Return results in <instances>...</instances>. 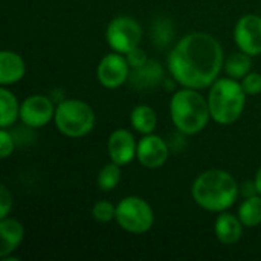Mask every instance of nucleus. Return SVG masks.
Masks as SVG:
<instances>
[{
    "label": "nucleus",
    "instance_id": "nucleus-1",
    "mask_svg": "<svg viewBox=\"0 0 261 261\" xmlns=\"http://www.w3.org/2000/svg\"><path fill=\"white\" fill-rule=\"evenodd\" d=\"M167 64L171 76L182 87L200 90L219 80L225 57L217 38L205 32H193L176 43Z\"/></svg>",
    "mask_w": 261,
    "mask_h": 261
},
{
    "label": "nucleus",
    "instance_id": "nucleus-2",
    "mask_svg": "<svg viewBox=\"0 0 261 261\" xmlns=\"http://www.w3.org/2000/svg\"><path fill=\"white\" fill-rule=\"evenodd\" d=\"M191 194L200 208L210 213H223L236 203L240 194V187L231 173L223 170H208L197 176Z\"/></svg>",
    "mask_w": 261,
    "mask_h": 261
},
{
    "label": "nucleus",
    "instance_id": "nucleus-3",
    "mask_svg": "<svg viewBox=\"0 0 261 261\" xmlns=\"http://www.w3.org/2000/svg\"><path fill=\"white\" fill-rule=\"evenodd\" d=\"M170 115L174 127L184 135L200 133L211 119L208 101L197 89L184 87L170 101Z\"/></svg>",
    "mask_w": 261,
    "mask_h": 261
},
{
    "label": "nucleus",
    "instance_id": "nucleus-4",
    "mask_svg": "<svg viewBox=\"0 0 261 261\" xmlns=\"http://www.w3.org/2000/svg\"><path fill=\"white\" fill-rule=\"evenodd\" d=\"M208 104L211 119H214L217 124L228 125L242 116L246 106V92L239 80L231 76L219 78L211 86Z\"/></svg>",
    "mask_w": 261,
    "mask_h": 261
},
{
    "label": "nucleus",
    "instance_id": "nucleus-5",
    "mask_svg": "<svg viewBox=\"0 0 261 261\" xmlns=\"http://www.w3.org/2000/svg\"><path fill=\"white\" fill-rule=\"evenodd\" d=\"M55 125L67 138H83L95 127L93 109L81 99H63L55 109Z\"/></svg>",
    "mask_w": 261,
    "mask_h": 261
},
{
    "label": "nucleus",
    "instance_id": "nucleus-6",
    "mask_svg": "<svg viewBox=\"0 0 261 261\" xmlns=\"http://www.w3.org/2000/svg\"><path fill=\"white\" fill-rule=\"evenodd\" d=\"M115 220L130 234H145L154 223V213L145 199L128 196L116 205Z\"/></svg>",
    "mask_w": 261,
    "mask_h": 261
},
{
    "label": "nucleus",
    "instance_id": "nucleus-7",
    "mask_svg": "<svg viewBox=\"0 0 261 261\" xmlns=\"http://www.w3.org/2000/svg\"><path fill=\"white\" fill-rule=\"evenodd\" d=\"M107 44L119 54H128L139 46L142 40V26L128 15L115 17L106 29Z\"/></svg>",
    "mask_w": 261,
    "mask_h": 261
},
{
    "label": "nucleus",
    "instance_id": "nucleus-8",
    "mask_svg": "<svg viewBox=\"0 0 261 261\" xmlns=\"http://www.w3.org/2000/svg\"><path fill=\"white\" fill-rule=\"evenodd\" d=\"M130 64L127 61V57L119 52L107 54L101 58L98 67H96V76L102 87L106 89H118L124 83L128 81L130 76Z\"/></svg>",
    "mask_w": 261,
    "mask_h": 261
},
{
    "label": "nucleus",
    "instance_id": "nucleus-9",
    "mask_svg": "<svg viewBox=\"0 0 261 261\" xmlns=\"http://www.w3.org/2000/svg\"><path fill=\"white\" fill-rule=\"evenodd\" d=\"M234 40L242 52L251 57L261 55V15L246 14L240 17L234 29Z\"/></svg>",
    "mask_w": 261,
    "mask_h": 261
},
{
    "label": "nucleus",
    "instance_id": "nucleus-10",
    "mask_svg": "<svg viewBox=\"0 0 261 261\" xmlns=\"http://www.w3.org/2000/svg\"><path fill=\"white\" fill-rule=\"evenodd\" d=\"M55 109L50 98L44 95H32L20 106V119L31 128L47 125L55 118Z\"/></svg>",
    "mask_w": 261,
    "mask_h": 261
},
{
    "label": "nucleus",
    "instance_id": "nucleus-11",
    "mask_svg": "<svg viewBox=\"0 0 261 261\" xmlns=\"http://www.w3.org/2000/svg\"><path fill=\"white\" fill-rule=\"evenodd\" d=\"M170 156V148L167 142L156 135H144L138 142V161L142 167L154 170L161 168Z\"/></svg>",
    "mask_w": 261,
    "mask_h": 261
},
{
    "label": "nucleus",
    "instance_id": "nucleus-12",
    "mask_svg": "<svg viewBox=\"0 0 261 261\" xmlns=\"http://www.w3.org/2000/svg\"><path fill=\"white\" fill-rule=\"evenodd\" d=\"M107 151L110 161L124 167L128 165L138 154V142L132 132L125 128L115 130L107 141Z\"/></svg>",
    "mask_w": 261,
    "mask_h": 261
},
{
    "label": "nucleus",
    "instance_id": "nucleus-13",
    "mask_svg": "<svg viewBox=\"0 0 261 261\" xmlns=\"http://www.w3.org/2000/svg\"><path fill=\"white\" fill-rule=\"evenodd\" d=\"M162 80H164V69L154 60H148L145 64L132 69L130 76H128L130 86L138 90L154 89Z\"/></svg>",
    "mask_w": 261,
    "mask_h": 261
},
{
    "label": "nucleus",
    "instance_id": "nucleus-14",
    "mask_svg": "<svg viewBox=\"0 0 261 261\" xmlns=\"http://www.w3.org/2000/svg\"><path fill=\"white\" fill-rule=\"evenodd\" d=\"M26 73V64L20 54L12 50H2L0 54V84L11 86L18 81Z\"/></svg>",
    "mask_w": 261,
    "mask_h": 261
},
{
    "label": "nucleus",
    "instance_id": "nucleus-15",
    "mask_svg": "<svg viewBox=\"0 0 261 261\" xmlns=\"http://www.w3.org/2000/svg\"><path fill=\"white\" fill-rule=\"evenodd\" d=\"M0 237H2V246H0V257H9L23 242L24 239V226L12 217L0 219Z\"/></svg>",
    "mask_w": 261,
    "mask_h": 261
},
{
    "label": "nucleus",
    "instance_id": "nucleus-16",
    "mask_svg": "<svg viewBox=\"0 0 261 261\" xmlns=\"http://www.w3.org/2000/svg\"><path fill=\"white\" fill-rule=\"evenodd\" d=\"M243 223L239 217L232 216L231 213H220L216 219L214 232L220 243L223 245H234L242 239L243 234Z\"/></svg>",
    "mask_w": 261,
    "mask_h": 261
},
{
    "label": "nucleus",
    "instance_id": "nucleus-17",
    "mask_svg": "<svg viewBox=\"0 0 261 261\" xmlns=\"http://www.w3.org/2000/svg\"><path fill=\"white\" fill-rule=\"evenodd\" d=\"M130 124L141 135H151L158 127V115L150 106L141 104L132 110Z\"/></svg>",
    "mask_w": 261,
    "mask_h": 261
},
{
    "label": "nucleus",
    "instance_id": "nucleus-18",
    "mask_svg": "<svg viewBox=\"0 0 261 261\" xmlns=\"http://www.w3.org/2000/svg\"><path fill=\"white\" fill-rule=\"evenodd\" d=\"M20 106L17 96L5 86L0 89V127L8 128L20 118Z\"/></svg>",
    "mask_w": 261,
    "mask_h": 261
},
{
    "label": "nucleus",
    "instance_id": "nucleus-19",
    "mask_svg": "<svg viewBox=\"0 0 261 261\" xmlns=\"http://www.w3.org/2000/svg\"><path fill=\"white\" fill-rule=\"evenodd\" d=\"M239 219L246 228H255L261 223V196H251L239 208Z\"/></svg>",
    "mask_w": 261,
    "mask_h": 261
},
{
    "label": "nucleus",
    "instance_id": "nucleus-20",
    "mask_svg": "<svg viewBox=\"0 0 261 261\" xmlns=\"http://www.w3.org/2000/svg\"><path fill=\"white\" fill-rule=\"evenodd\" d=\"M251 66H252L251 55H248V54L240 50L237 54H232L225 61L223 69H225L228 76H231L234 80H243L251 72Z\"/></svg>",
    "mask_w": 261,
    "mask_h": 261
},
{
    "label": "nucleus",
    "instance_id": "nucleus-21",
    "mask_svg": "<svg viewBox=\"0 0 261 261\" xmlns=\"http://www.w3.org/2000/svg\"><path fill=\"white\" fill-rule=\"evenodd\" d=\"M121 176H122L121 165H118L116 162L112 161L110 164H107V165H104L101 168V171L98 174V179H96L98 187L102 191H112V190H115L119 185Z\"/></svg>",
    "mask_w": 261,
    "mask_h": 261
},
{
    "label": "nucleus",
    "instance_id": "nucleus-22",
    "mask_svg": "<svg viewBox=\"0 0 261 261\" xmlns=\"http://www.w3.org/2000/svg\"><path fill=\"white\" fill-rule=\"evenodd\" d=\"M92 217L99 223H109L116 217V206L107 200H99L92 208Z\"/></svg>",
    "mask_w": 261,
    "mask_h": 261
},
{
    "label": "nucleus",
    "instance_id": "nucleus-23",
    "mask_svg": "<svg viewBox=\"0 0 261 261\" xmlns=\"http://www.w3.org/2000/svg\"><path fill=\"white\" fill-rule=\"evenodd\" d=\"M242 86L246 92V95H258L261 93V73L257 72H249L243 80H242Z\"/></svg>",
    "mask_w": 261,
    "mask_h": 261
},
{
    "label": "nucleus",
    "instance_id": "nucleus-24",
    "mask_svg": "<svg viewBox=\"0 0 261 261\" xmlns=\"http://www.w3.org/2000/svg\"><path fill=\"white\" fill-rule=\"evenodd\" d=\"M14 147H15V144H14L12 135L6 128H2V132H0V156H2V159L9 158L14 151Z\"/></svg>",
    "mask_w": 261,
    "mask_h": 261
},
{
    "label": "nucleus",
    "instance_id": "nucleus-25",
    "mask_svg": "<svg viewBox=\"0 0 261 261\" xmlns=\"http://www.w3.org/2000/svg\"><path fill=\"white\" fill-rule=\"evenodd\" d=\"M154 40L156 43H161V44H167L170 37H173V29L170 28L168 21H158V24L154 26Z\"/></svg>",
    "mask_w": 261,
    "mask_h": 261
},
{
    "label": "nucleus",
    "instance_id": "nucleus-26",
    "mask_svg": "<svg viewBox=\"0 0 261 261\" xmlns=\"http://www.w3.org/2000/svg\"><path fill=\"white\" fill-rule=\"evenodd\" d=\"M12 208V196L8 191V188L3 185L0 188V219H5L9 216Z\"/></svg>",
    "mask_w": 261,
    "mask_h": 261
},
{
    "label": "nucleus",
    "instance_id": "nucleus-27",
    "mask_svg": "<svg viewBox=\"0 0 261 261\" xmlns=\"http://www.w3.org/2000/svg\"><path fill=\"white\" fill-rule=\"evenodd\" d=\"M125 57H127V61H128V64H130L132 69L139 67V66H142V64H145V63L148 61L145 52H144L139 46L135 47L133 50H130L128 54H125Z\"/></svg>",
    "mask_w": 261,
    "mask_h": 261
},
{
    "label": "nucleus",
    "instance_id": "nucleus-28",
    "mask_svg": "<svg viewBox=\"0 0 261 261\" xmlns=\"http://www.w3.org/2000/svg\"><path fill=\"white\" fill-rule=\"evenodd\" d=\"M255 187H257V191H258V194L261 196V167L258 168V171H257V174H255Z\"/></svg>",
    "mask_w": 261,
    "mask_h": 261
}]
</instances>
